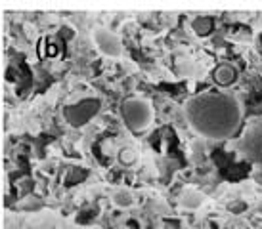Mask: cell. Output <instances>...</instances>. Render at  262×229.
<instances>
[{"mask_svg":"<svg viewBox=\"0 0 262 229\" xmlns=\"http://www.w3.org/2000/svg\"><path fill=\"white\" fill-rule=\"evenodd\" d=\"M241 103L232 94L203 92L189 98L186 119L197 134L209 140H226L237 134L241 126Z\"/></svg>","mask_w":262,"mask_h":229,"instance_id":"obj_1","label":"cell"},{"mask_svg":"<svg viewBox=\"0 0 262 229\" xmlns=\"http://www.w3.org/2000/svg\"><path fill=\"white\" fill-rule=\"evenodd\" d=\"M121 117H123L126 128L134 134H138V132H144V130L149 128V124L153 122V107L151 103L144 98L130 96V98L123 100Z\"/></svg>","mask_w":262,"mask_h":229,"instance_id":"obj_2","label":"cell"},{"mask_svg":"<svg viewBox=\"0 0 262 229\" xmlns=\"http://www.w3.org/2000/svg\"><path fill=\"white\" fill-rule=\"evenodd\" d=\"M100 107H102V101L98 98H86V100H80L77 103L66 105L63 107V119L73 128H82L100 113Z\"/></svg>","mask_w":262,"mask_h":229,"instance_id":"obj_3","label":"cell"},{"mask_svg":"<svg viewBox=\"0 0 262 229\" xmlns=\"http://www.w3.org/2000/svg\"><path fill=\"white\" fill-rule=\"evenodd\" d=\"M191 29L197 36H209L214 29V19L211 15H199L191 21Z\"/></svg>","mask_w":262,"mask_h":229,"instance_id":"obj_7","label":"cell"},{"mask_svg":"<svg viewBox=\"0 0 262 229\" xmlns=\"http://www.w3.org/2000/svg\"><path fill=\"white\" fill-rule=\"evenodd\" d=\"M92 38H94L96 42V48L102 52L103 56L121 57L124 54V46L121 36L117 35V33H113V31H110V29L98 27L92 33Z\"/></svg>","mask_w":262,"mask_h":229,"instance_id":"obj_4","label":"cell"},{"mask_svg":"<svg viewBox=\"0 0 262 229\" xmlns=\"http://www.w3.org/2000/svg\"><path fill=\"white\" fill-rule=\"evenodd\" d=\"M212 79L219 86H230L237 80V71L235 67L230 63H220L214 71H212Z\"/></svg>","mask_w":262,"mask_h":229,"instance_id":"obj_5","label":"cell"},{"mask_svg":"<svg viewBox=\"0 0 262 229\" xmlns=\"http://www.w3.org/2000/svg\"><path fill=\"white\" fill-rule=\"evenodd\" d=\"M119 161L124 166H132L138 161V151L132 149V147H124V149L119 151Z\"/></svg>","mask_w":262,"mask_h":229,"instance_id":"obj_8","label":"cell"},{"mask_svg":"<svg viewBox=\"0 0 262 229\" xmlns=\"http://www.w3.org/2000/svg\"><path fill=\"white\" fill-rule=\"evenodd\" d=\"M203 193H199V191H195V189H184L182 195H180V204H182L184 208H189V210H195V208H199L201 204H203Z\"/></svg>","mask_w":262,"mask_h":229,"instance_id":"obj_6","label":"cell"},{"mask_svg":"<svg viewBox=\"0 0 262 229\" xmlns=\"http://www.w3.org/2000/svg\"><path fill=\"white\" fill-rule=\"evenodd\" d=\"M113 202H115L119 208H126L134 202V199H132L130 191H126V189H119V191L113 195Z\"/></svg>","mask_w":262,"mask_h":229,"instance_id":"obj_9","label":"cell"}]
</instances>
